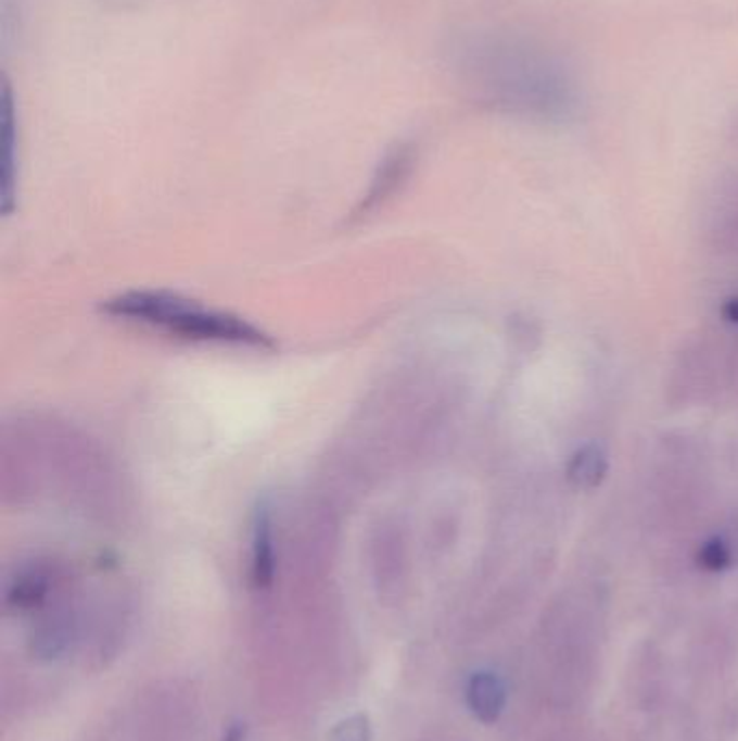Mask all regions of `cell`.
I'll return each mask as SVG.
<instances>
[{"instance_id":"277c9868","label":"cell","mask_w":738,"mask_h":741,"mask_svg":"<svg viewBox=\"0 0 738 741\" xmlns=\"http://www.w3.org/2000/svg\"><path fill=\"white\" fill-rule=\"evenodd\" d=\"M607 470H609L607 455L602 453V449L589 444L576 451L574 457L570 460L568 479L572 486L589 490V488H596L605 479Z\"/></svg>"},{"instance_id":"8992f818","label":"cell","mask_w":738,"mask_h":741,"mask_svg":"<svg viewBox=\"0 0 738 741\" xmlns=\"http://www.w3.org/2000/svg\"><path fill=\"white\" fill-rule=\"evenodd\" d=\"M713 246L722 252H738V211L726 215L713 228Z\"/></svg>"},{"instance_id":"30bf717a","label":"cell","mask_w":738,"mask_h":741,"mask_svg":"<svg viewBox=\"0 0 738 741\" xmlns=\"http://www.w3.org/2000/svg\"><path fill=\"white\" fill-rule=\"evenodd\" d=\"M724 315L728 317V322H737L738 324V298L730 300V302L726 304V309H724Z\"/></svg>"},{"instance_id":"5b68a950","label":"cell","mask_w":738,"mask_h":741,"mask_svg":"<svg viewBox=\"0 0 738 741\" xmlns=\"http://www.w3.org/2000/svg\"><path fill=\"white\" fill-rule=\"evenodd\" d=\"M267 525H258V538H256V555H254V579L258 586H269L273 577V557H271V544L267 538Z\"/></svg>"},{"instance_id":"9c48e42d","label":"cell","mask_w":738,"mask_h":741,"mask_svg":"<svg viewBox=\"0 0 738 741\" xmlns=\"http://www.w3.org/2000/svg\"><path fill=\"white\" fill-rule=\"evenodd\" d=\"M224 741H245V729L241 725H234L230 727V731L226 733Z\"/></svg>"},{"instance_id":"7a4b0ae2","label":"cell","mask_w":738,"mask_h":741,"mask_svg":"<svg viewBox=\"0 0 738 741\" xmlns=\"http://www.w3.org/2000/svg\"><path fill=\"white\" fill-rule=\"evenodd\" d=\"M713 350L709 343H700V346H694L689 348L676 369H674V381H672V388L685 399V401H691V399H700L704 397L707 392L715 390L713 384H715V377H717V370L720 367L715 365L713 361Z\"/></svg>"},{"instance_id":"3957f363","label":"cell","mask_w":738,"mask_h":741,"mask_svg":"<svg viewBox=\"0 0 738 741\" xmlns=\"http://www.w3.org/2000/svg\"><path fill=\"white\" fill-rule=\"evenodd\" d=\"M466 701L470 712L481 723H494L505 705V688L498 677L489 673H479L470 679L466 690Z\"/></svg>"},{"instance_id":"ba28073f","label":"cell","mask_w":738,"mask_h":741,"mask_svg":"<svg viewBox=\"0 0 738 741\" xmlns=\"http://www.w3.org/2000/svg\"><path fill=\"white\" fill-rule=\"evenodd\" d=\"M332 741H370L369 723L365 716H356L347 723H343L334 736Z\"/></svg>"},{"instance_id":"6da1fadb","label":"cell","mask_w":738,"mask_h":741,"mask_svg":"<svg viewBox=\"0 0 738 741\" xmlns=\"http://www.w3.org/2000/svg\"><path fill=\"white\" fill-rule=\"evenodd\" d=\"M104 311L113 317L139 322L193 341L271 348L269 337L243 319L206 311L193 302L167 293H126L111 300Z\"/></svg>"},{"instance_id":"52a82bcc","label":"cell","mask_w":738,"mask_h":741,"mask_svg":"<svg viewBox=\"0 0 738 741\" xmlns=\"http://www.w3.org/2000/svg\"><path fill=\"white\" fill-rule=\"evenodd\" d=\"M733 560V553H730V547L720 540V538H713L709 540L702 551H700V562L709 568V570H724Z\"/></svg>"}]
</instances>
